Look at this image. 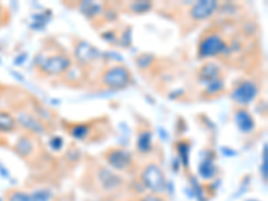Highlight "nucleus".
<instances>
[{
	"instance_id": "1",
	"label": "nucleus",
	"mask_w": 268,
	"mask_h": 201,
	"mask_svg": "<svg viewBox=\"0 0 268 201\" xmlns=\"http://www.w3.org/2000/svg\"><path fill=\"white\" fill-rule=\"evenodd\" d=\"M142 185L146 188L150 193L161 195L166 191V179L164 175L163 169L157 164H149L144 168L141 173Z\"/></svg>"
},
{
	"instance_id": "2",
	"label": "nucleus",
	"mask_w": 268,
	"mask_h": 201,
	"mask_svg": "<svg viewBox=\"0 0 268 201\" xmlns=\"http://www.w3.org/2000/svg\"><path fill=\"white\" fill-rule=\"evenodd\" d=\"M227 50L226 42L223 41L217 32H212L204 36L199 45V57L200 58H213Z\"/></svg>"
},
{
	"instance_id": "3",
	"label": "nucleus",
	"mask_w": 268,
	"mask_h": 201,
	"mask_svg": "<svg viewBox=\"0 0 268 201\" xmlns=\"http://www.w3.org/2000/svg\"><path fill=\"white\" fill-rule=\"evenodd\" d=\"M130 82V71L125 66H113L102 75V83L111 89L126 88Z\"/></svg>"
},
{
	"instance_id": "4",
	"label": "nucleus",
	"mask_w": 268,
	"mask_h": 201,
	"mask_svg": "<svg viewBox=\"0 0 268 201\" xmlns=\"http://www.w3.org/2000/svg\"><path fill=\"white\" fill-rule=\"evenodd\" d=\"M259 88L253 81H243L232 91V101L237 105H248L258 97Z\"/></svg>"
},
{
	"instance_id": "5",
	"label": "nucleus",
	"mask_w": 268,
	"mask_h": 201,
	"mask_svg": "<svg viewBox=\"0 0 268 201\" xmlns=\"http://www.w3.org/2000/svg\"><path fill=\"white\" fill-rule=\"evenodd\" d=\"M70 66H71L70 58L66 55H54L47 58L41 65V71L48 75H58V74H63L66 70L70 68Z\"/></svg>"
},
{
	"instance_id": "6",
	"label": "nucleus",
	"mask_w": 268,
	"mask_h": 201,
	"mask_svg": "<svg viewBox=\"0 0 268 201\" xmlns=\"http://www.w3.org/2000/svg\"><path fill=\"white\" fill-rule=\"evenodd\" d=\"M106 161L109 166L116 170H126L129 169L133 164L132 155L124 149H114L110 150L106 155Z\"/></svg>"
},
{
	"instance_id": "7",
	"label": "nucleus",
	"mask_w": 268,
	"mask_h": 201,
	"mask_svg": "<svg viewBox=\"0 0 268 201\" xmlns=\"http://www.w3.org/2000/svg\"><path fill=\"white\" fill-rule=\"evenodd\" d=\"M216 8H217V1L203 0V1L193 4V7L189 11V15L193 21H204L215 14Z\"/></svg>"
},
{
	"instance_id": "8",
	"label": "nucleus",
	"mask_w": 268,
	"mask_h": 201,
	"mask_svg": "<svg viewBox=\"0 0 268 201\" xmlns=\"http://www.w3.org/2000/svg\"><path fill=\"white\" fill-rule=\"evenodd\" d=\"M97 177H98V182L105 191H116L124 184L121 176L113 173L111 170L106 168H101L97 173Z\"/></svg>"
},
{
	"instance_id": "9",
	"label": "nucleus",
	"mask_w": 268,
	"mask_h": 201,
	"mask_svg": "<svg viewBox=\"0 0 268 201\" xmlns=\"http://www.w3.org/2000/svg\"><path fill=\"white\" fill-rule=\"evenodd\" d=\"M16 124L21 125L24 129L30 130L35 134H43L44 133V126L41 124V121H38L37 118H34L32 115L27 113H19L16 115Z\"/></svg>"
},
{
	"instance_id": "10",
	"label": "nucleus",
	"mask_w": 268,
	"mask_h": 201,
	"mask_svg": "<svg viewBox=\"0 0 268 201\" xmlns=\"http://www.w3.org/2000/svg\"><path fill=\"white\" fill-rule=\"evenodd\" d=\"M235 122L242 133L248 134L255 129V121H253L249 112H247L246 109H239L235 113Z\"/></svg>"
},
{
	"instance_id": "11",
	"label": "nucleus",
	"mask_w": 268,
	"mask_h": 201,
	"mask_svg": "<svg viewBox=\"0 0 268 201\" xmlns=\"http://www.w3.org/2000/svg\"><path fill=\"white\" fill-rule=\"evenodd\" d=\"M200 81L204 83H208L210 81H215L220 78V68L216 63H206L200 70Z\"/></svg>"
},
{
	"instance_id": "12",
	"label": "nucleus",
	"mask_w": 268,
	"mask_h": 201,
	"mask_svg": "<svg viewBox=\"0 0 268 201\" xmlns=\"http://www.w3.org/2000/svg\"><path fill=\"white\" fill-rule=\"evenodd\" d=\"M34 141L30 137H21L15 145V152L21 157H30L34 152Z\"/></svg>"
},
{
	"instance_id": "13",
	"label": "nucleus",
	"mask_w": 268,
	"mask_h": 201,
	"mask_svg": "<svg viewBox=\"0 0 268 201\" xmlns=\"http://www.w3.org/2000/svg\"><path fill=\"white\" fill-rule=\"evenodd\" d=\"M16 128L15 118L7 112H0V133H11Z\"/></svg>"
},
{
	"instance_id": "14",
	"label": "nucleus",
	"mask_w": 268,
	"mask_h": 201,
	"mask_svg": "<svg viewBox=\"0 0 268 201\" xmlns=\"http://www.w3.org/2000/svg\"><path fill=\"white\" fill-rule=\"evenodd\" d=\"M152 148V133L149 130H144L137 139V149L140 153H147Z\"/></svg>"
},
{
	"instance_id": "15",
	"label": "nucleus",
	"mask_w": 268,
	"mask_h": 201,
	"mask_svg": "<svg viewBox=\"0 0 268 201\" xmlns=\"http://www.w3.org/2000/svg\"><path fill=\"white\" fill-rule=\"evenodd\" d=\"M199 173L204 180H210L216 176V166L212 160H204L199 166Z\"/></svg>"
},
{
	"instance_id": "16",
	"label": "nucleus",
	"mask_w": 268,
	"mask_h": 201,
	"mask_svg": "<svg viewBox=\"0 0 268 201\" xmlns=\"http://www.w3.org/2000/svg\"><path fill=\"white\" fill-rule=\"evenodd\" d=\"M75 54H77V57L81 58V59H91V58L97 57L98 51L95 50L94 47H91L90 45H87V43H82V45H79V46L77 47Z\"/></svg>"
},
{
	"instance_id": "17",
	"label": "nucleus",
	"mask_w": 268,
	"mask_h": 201,
	"mask_svg": "<svg viewBox=\"0 0 268 201\" xmlns=\"http://www.w3.org/2000/svg\"><path fill=\"white\" fill-rule=\"evenodd\" d=\"M31 201H51L53 200V192L47 188H39L30 193Z\"/></svg>"
},
{
	"instance_id": "18",
	"label": "nucleus",
	"mask_w": 268,
	"mask_h": 201,
	"mask_svg": "<svg viewBox=\"0 0 268 201\" xmlns=\"http://www.w3.org/2000/svg\"><path fill=\"white\" fill-rule=\"evenodd\" d=\"M223 89H224V82H223L221 78H217L215 81H210V82L206 83L205 93L209 94V95H215V94L220 93Z\"/></svg>"
},
{
	"instance_id": "19",
	"label": "nucleus",
	"mask_w": 268,
	"mask_h": 201,
	"mask_svg": "<svg viewBox=\"0 0 268 201\" xmlns=\"http://www.w3.org/2000/svg\"><path fill=\"white\" fill-rule=\"evenodd\" d=\"M89 132V126H86V125H75V126H73L71 130H70L71 135L77 139H84L87 137Z\"/></svg>"
},
{
	"instance_id": "20",
	"label": "nucleus",
	"mask_w": 268,
	"mask_h": 201,
	"mask_svg": "<svg viewBox=\"0 0 268 201\" xmlns=\"http://www.w3.org/2000/svg\"><path fill=\"white\" fill-rule=\"evenodd\" d=\"M152 7L153 5L150 1H134L130 4V10L136 14H144V12L152 10Z\"/></svg>"
},
{
	"instance_id": "21",
	"label": "nucleus",
	"mask_w": 268,
	"mask_h": 201,
	"mask_svg": "<svg viewBox=\"0 0 268 201\" xmlns=\"http://www.w3.org/2000/svg\"><path fill=\"white\" fill-rule=\"evenodd\" d=\"M7 201H31V196L27 192L11 191L7 196Z\"/></svg>"
},
{
	"instance_id": "22",
	"label": "nucleus",
	"mask_w": 268,
	"mask_h": 201,
	"mask_svg": "<svg viewBox=\"0 0 268 201\" xmlns=\"http://www.w3.org/2000/svg\"><path fill=\"white\" fill-rule=\"evenodd\" d=\"M81 10L83 11V14H86V15L95 16L101 12V7L98 4L91 3V1H84L83 4L81 5Z\"/></svg>"
},
{
	"instance_id": "23",
	"label": "nucleus",
	"mask_w": 268,
	"mask_h": 201,
	"mask_svg": "<svg viewBox=\"0 0 268 201\" xmlns=\"http://www.w3.org/2000/svg\"><path fill=\"white\" fill-rule=\"evenodd\" d=\"M177 150H179V155L180 157H181V160H183V164H184L185 166H188V161H189V157H188V155H189V146H188V144H184V142H180L179 145H177Z\"/></svg>"
},
{
	"instance_id": "24",
	"label": "nucleus",
	"mask_w": 268,
	"mask_h": 201,
	"mask_svg": "<svg viewBox=\"0 0 268 201\" xmlns=\"http://www.w3.org/2000/svg\"><path fill=\"white\" fill-rule=\"evenodd\" d=\"M263 165H262V176H263L264 182H267V175H268V169H267V144H264V150H263Z\"/></svg>"
},
{
	"instance_id": "25",
	"label": "nucleus",
	"mask_w": 268,
	"mask_h": 201,
	"mask_svg": "<svg viewBox=\"0 0 268 201\" xmlns=\"http://www.w3.org/2000/svg\"><path fill=\"white\" fill-rule=\"evenodd\" d=\"M48 144H50V148L53 150H61L62 146H63V139L61 138V137H54Z\"/></svg>"
},
{
	"instance_id": "26",
	"label": "nucleus",
	"mask_w": 268,
	"mask_h": 201,
	"mask_svg": "<svg viewBox=\"0 0 268 201\" xmlns=\"http://www.w3.org/2000/svg\"><path fill=\"white\" fill-rule=\"evenodd\" d=\"M152 62L153 57H150V55H142V57L138 58V61H137V63H138V66L140 67H147Z\"/></svg>"
},
{
	"instance_id": "27",
	"label": "nucleus",
	"mask_w": 268,
	"mask_h": 201,
	"mask_svg": "<svg viewBox=\"0 0 268 201\" xmlns=\"http://www.w3.org/2000/svg\"><path fill=\"white\" fill-rule=\"evenodd\" d=\"M140 201H165L163 199L161 195H156V193H149V195H145L140 199Z\"/></svg>"
},
{
	"instance_id": "28",
	"label": "nucleus",
	"mask_w": 268,
	"mask_h": 201,
	"mask_svg": "<svg viewBox=\"0 0 268 201\" xmlns=\"http://www.w3.org/2000/svg\"><path fill=\"white\" fill-rule=\"evenodd\" d=\"M24 59H26V54H23V57H21L19 59H15V65H21Z\"/></svg>"
},
{
	"instance_id": "29",
	"label": "nucleus",
	"mask_w": 268,
	"mask_h": 201,
	"mask_svg": "<svg viewBox=\"0 0 268 201\" xmlns=\"http://www.w3.org/2000/svg\"><path fill=\"white\" fill-rule=\"evenodd\" d=\"M0 16H1V8H0Z\"/></svg>"
},
{
	"instance_id": "30",
	"label": "nucleus",
	"mask_w": 268,
	"mask_h": 201,
	"mask_svg": "<svg viewBox=\"0 0 268 201\" xmlns=\"http://www.w3.org/2000/svg\"><path fill=\"white\" fill-rule=\"evenodd\" d=\"M0 201H1V199H0Z\"/></svg>"
},
{
	"instance_id": "31",
	"label": "nucleus",
	"mask_w": 268,
	"mask_h": 201,
	"mask_svg": "<svg viewBox=\"0 0 268 201\" xmlns=\"http://www.w3.org/2000/svg\"><path fill=\"white\" fill-rule=\"evenodd\" d=\"M249 201H251V200H249Z\"/></svg>"
}]
</instances>
